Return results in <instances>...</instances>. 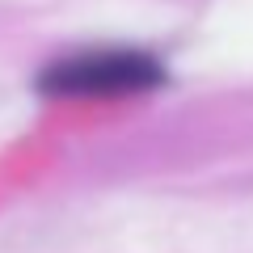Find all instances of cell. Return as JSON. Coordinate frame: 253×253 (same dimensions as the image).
<instances>
[{"label": "cell", "instance_id": "1", "mask_svg": "<svg viewBox=\"0 0 253 253\" xmlns=\"http://www.w3.org/2000/svg\"><path fill=\"white\" fill-rule=\"evenodd\" d=\"M169 81L165 63L139 46H89L59 55L38 72V89L59 101H123L156 93Z\"/></svg>", "mask_w": 253, "mask_h": 253}]
</instances>
